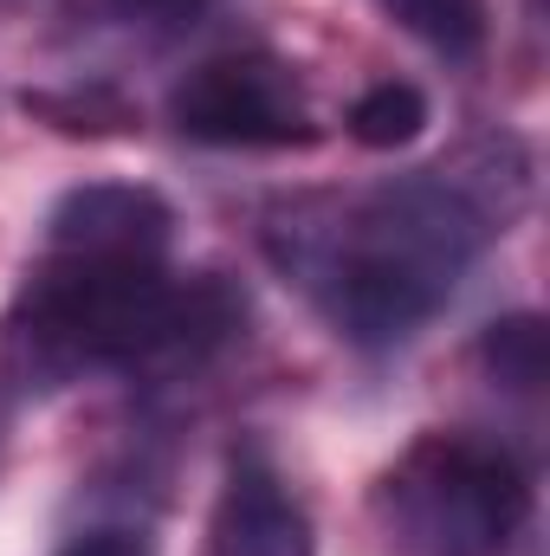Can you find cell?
<instances>
[{
    "instance_id": "6da1fadb",
    "label": "cell",
    "mask_w": 550,
    "mask_h": 556,
    "mask_svg": "<svg viewBox=\"0 0 550 556\" xmlns=\"http://www.w3.org/2000/svg\"><path fill=\"white\" fill-rule=\"evenodd\" d=\"M486 233L492 220L473 194H460L440 168H421L357 194L337 220L291 227L285 260L350 343H402L447 304Z\"/></svg>"
},
{
    "instance_id": "7a4b0ae2",
    "label": "cell",
    "mask_w": 550,
    "mask_h": 556,
    "mask_svg": "<svg viewBox=\"0 0 550 556\" xmlns=\"http://www.w3.org/2000/svg\"><path fill=\"white\" fill-rule=\"evenodd\" d=\"M221 278H168L162 260H65L26 285L20 337L59 369H182L221 350L240 324Z\"/></svg>"
},
{
    "instance_id": "3957f363",
    "label": "cell",
    "mask_w": 550,
    "mask_h": 556,
    "mask_svg": "<svg viewBox=\"0 0 550 556\" xmlns=\"http://www.w3.org/2000/svg\"><path fill=\"white\" fill-rule=\"evenodd\" d=\"M532 511V485L505 446L427 433L383 472L376 518L402 556H505Z\"/></svg>"
},
{
    "instance_id": "277c9868",
    "label": "cell",
    "mask_w": 550,
    "mask_h": 556,
    "mask_svg": "<svg viewBox=\"0 0 550 556\" xmlns=\"http://www.w3.org/2000/svg\"><path fill=\"white\" fill-rule=\"evenodd\" d=\"M168 124L195 142L221 149H304L317 142V124L304 111V91L291 65L266 52H227L195 65L168 91Z\"/></svg>"
},
{
    "instance_id": "5b68a950",
    "label": "cell",
    "mask_w": 550,
    "mask_h": 556,
    "mask_svg": "<svg viewBox=\"0 0 550 556\" xmlns=\"http://www.w3.org/2000/svg\"><path fill=\"white\" fill-rule=\"evenodd\" d=\"M168 233L175 207L142 181H85L46 220V247L65 260H162Z\"/></svg>"
},
{
    "instance_id": "8992f818",
    "label": "cell",
    "mask_w": 550,
    "mask_h": 556,
    "mask_svg": "<svg viewBox=\"0 0 550 556\" xmlns=\"http://www.w3.org/2000/svg\"><path fill=\"white\" fill-rule=\"evenodd\" d=\"M208 556H311V525L266 459H234L208 525Z\"/></svg>"
},
{
    "instance_id": "52a82bcc",
    "label": "cell",
    "mask_w": 550,
    "mask_h": 556,
    "mask_svg": "<svg viewBox=\"0 0 550 556\" xmlns=\"http://www.w3.org/2000/svg\"><path fill=\"white\" fill-rule=\"evenodd\" d=\"M383 13L447 59H473L486 46V20H492L486 0H383Z\"/></svg>"
},
{
    "instance_id": "ba28073f",
    "label": "cell",
    "mask_w": 550,
    "mask_h": 556,
    "mask_svg": "<svg viewBox=\"0 0 550 556\" xmlns=\"http://www.w3.org/2000/svg\"><path fill=\"white\" fill-rule=\"evenodd\" d=\"M479 363L512 389V395H538L550 376V337H545V317L518 311V317H499L486 324L479 337Z\"/></svg>"
},
{
    "instance_id": "9c48e42d",
    "label": "cell",
    "mask_w": 550,
    "mask_h": 556,
    "mask_svg": "<svg viewBox=\"0 0 550 556\" xmlns=\"http://www.w3.org/2000/svg\"><path fill=\"white\" fill-rule=\"evenodd\" d=\"M427 130V98L414 85H370L357 104H350V137L363 149H402Z\"/></svg>"
},
{
    "instance_id": "30bf717a",
    "label": "cell",
    "mask_w": 550,
    "mask_h": 556,
    "mask_svg": "<svg viewBox=\"0 0 550 556\" xmlns=\"http://www.w3.org/2000/svg\"><path fill=\"white\" fill-rule=\"evenodd\" d=\"M111 20H130V26H182L195 20L208 0H98Z\"/></svg>"
},
{
    "instance_id": "8fae6325",
    "label": "cell",
    "mask_w": 550,
    "mask_h": 556,
    "mask_svg": "<svg viewBox=\"0 0 550 556\" xmlns=\"http://www.w3.org/2000/svg\"><path fill=\"white\" fill-rule=\"evenodd\" d=\"M65 556H149L137 531H91V538H78Z\"/></svg>"
}]
</instances>
